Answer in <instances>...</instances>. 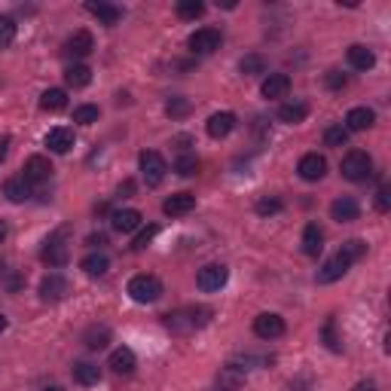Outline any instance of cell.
<instances>
[{"mask_svg": "<svg viewBox=\"0 0 391 391\" xmlns=\"http://www.w3.org/2000/svg\"><path fill=\"white\" fill-rule=\"evenodd\" d=\"M211 309L208 306H190V309H178V312H168L166 315V327L171 333H193L199 331V327H205L211 321Z\"/></svg>", "mask_w": 391, "mask_h": 391, "instance_id": "6da1fadb", "label": "cell"}, {"mask_svg": "<svg viewBox=\"0 0 391 391\" xmlns=\"http://www.w3.org/2000/svg\"><path fill=\"white\" fill-rule=\"evenodd\" d=\"M339 171H343L346 181L361 183V181L370 178V171H373V159H370L364 150H352V153H346L343 156V162H339Z\"/></svg>", "mask_w": 391, "mask_h": 391, "instance_id": "7a4b0ae2", "label": "cell"}, {"mask_svg": "<svg viewBox=\"0 0 391 391\" xmlns=\"http://www.w3.org/2000/svg\"><path fill=\"white\" fill-rule=\"evenodd\" d=\"M129 296L135 303H156L162 296V282L156 279V275H135V279L129 282Z\"/></svg>", "mask_w": 391, "mask_h": 391, "instance_id": "3957f363", "label": "cell"}, {"mask_svg": "<svg viewBox=\"0 0 391 391\" xmlns=\"http://www.w3.org/2000/svg\"><path fill=\"white\" fill-rule=\"evenodd\" d=\"M138 166H141V174H144V181H147V187H159L162 181H166V159H162V153L156 150H144L141 156H138Z\"/></svg>", "mask_w": 391, "mask_h": 391, "instance_id": "277c9868", "label": "cell"}, {"mask_svg": "<svg viewBox=\"0 0 391 391\" xmlns=\"http://www.w3.org/2000/svg\"><path fill=\"white\" fill-rule=\"evenodd\" d=\"M220 43H223V34L218 28H199V31H193L190 40H187L193 55H211L220 49Z\"/></svg>", "mask_w": 391, "mask_h": 391, "instance_id": "5b68a950", "label": "cell"}, {"mask_svg": "<svg viewBox=\"0 0 391 391\" xmlns=\"http://www.w3.org/2000/svg\"><path fill=\"white\" fill-rule=\"evenodd\" d=\"M40 257H43V263H49L53 269H61V266H68V260H70V248H68V242H65V230L55 232V235H49L46 245H43V251H40Z\"/></svg>", "mask_w": 391, "mask_h": 391, "instance_id": "8992f818", "label": "cell"}, {"mask_svg": "<svg viewBox=\"0 0 391 391\" xmlns=\"http://www.w3.org/2000/svg\"><path fill=\"white\" fill-rule=\"evenodd\" d=\"M226 279H230V269L220 263H208V266H202L199 275H196V284H199V291L205 294H214V291H220V287L226 284Z\"/></svg>", "mask_w": 391, "mask_h": 391, "instance_id": "52a82bcc", "label": "cell"}, {"mask_svg": "<svg viewBox=\"0 0 391 391\" xmlns=\"http://www.w3.org/2000/svg\"><path fill=\"white\" fill-rule=\"evenodd\" d=\"M68 294H70V282L58 272H49L46 279L40 282V300L43 303H58V300H65Z\"/></svg>", "mask_w": 391, "mask_h": 391, "instance_id": "ba28073f", "label": "cell"}, {"mask_svg": "<svg viewBox=\"0 0 391 391\" xmlns=\"http://www.w3.org/2000/svg\"><path fill=\"white\" fill-rule=\"evenodd\" d=\"M348 269H352V260H348V257L339 251V254H333L331 260L321 266V269H318V284H333V282L343 279Z\"/></svg>", "mask_w": 391, "mask_h": 391, "instance_id": "9c48e42d", "label": "cell"}, {"mask_svg": "<svg viewBox=\"0 0 391 391\" xmlns=\"http://www.w3.org/2000/svg\"><path fill=\"white\" fill-rule=\"evenodd\" d=\"M22 178L31 183V187H34V183H46L49 178H53V162H49L46 156H31V159H25Z\"/></svg>", "mask_w": 391, "mask_h": 391, "instance_id": "30bf717a", "label": "cell"}, {"mask_svg": "<svg viewBox=\"0 0 391 391\" xmlns=\"http://www.w3.org/2000/svg\"><path fill=\"white\" fill-rule=\"evenodd\" d=\"M254 333L260 339H279L284 333V318L275 312H263L254 318Z\"/></svg>", "mask_w": 391, "mask_h": 391, "instance_id": "8fae6325", "label": "cell"}, {"mask_svg": "<svg viewBox=\"0 0 391 391\" xmlns=\"http://www.w3.org/2000/svg\"><path fill=\"white\" fill-rule=\"evenodd\" d=\"M141 223H144V214H141L138 208H119V211L110 214V226H113L117 232H122V235L141 230Z\"/></svg>", "mask_w": 391, "mask_h": 391, "instance_id": "7c38bea8", "label": "cell"}, {"mask_svg": "<svg viewBox=\"0 0 391 391\" xmlns=\"http://www.w3.org/2000/svg\"><path fill=\"white\" fill-rule=\"evenodd\" d=\"M196 208V196L193 193H171L166 202H162V214H168V218H183V214H190Z\"/></svg>", "mask_w": 391, "mask_h": 391, "instance_id": "4fadbf2b", "label": "cell"}, {"mask_svg": "<svg viewBox=\"0 0 391 391\" xmlns=\"http://www.w3.org/2000/svg\"><path fill=\"white\" fill-rule=\"evenodd\" d=\"M95 49V37L89 31H74V37L65 40V55L68 58H86Z\"/></svg>", "mask_w": 391, "mask_h": 391, "instance_id": "5bb4252c", "label": "cell"}, {"mask_svg": "<svg viewBox=\"0 0 391 391\" xmlns=\"http://www.w3.org/2000/svg\"><path fill=\"white\" fill-rule=\"evenodd\" d=\"M296 171H300L303 181H321L327 174V159L321 153H306L300 159V166H296Z\"/></svg>", "mask_w": 391, "mask_h": 391, "instance_id": "9a60e30c", "label": "cell"}, {"mask_svg": "<svg viewBox=\"0 0 391 391\" xmlns=\"http://www.w3.org/2000/svg\"><path fill=\"white\" fill-rule=\"evenodd\" d=\"M331 218L336 223H352V220L361 218V205H358L352 196H339V199L331 205Z\"/></svg>", "mask_w": 391, "mask_h": 391, "instance_id": "2e32d148", "label": "cell"}, {"mask_svg": "<svg viewBox=\"0 0 391 391\" xmlns=\"http://www.w3.org/2000/svg\"><path fill=\"white\" fill-rule=\"evenodd\" d=\"M107 367H110L117 376H129V373H135V367H138L135 352H132V348H126V346H122V348H113Z\"/></svg>", "mask_w": 391, "mask_h": 391, "instance_id": "e0dca14e", "label": "cell"}, {"mask_svg": "<svg viewBox=\"0 0 391 391\" xmlns=\"http://www.w3.org/2000/svg\"><path fill=\"white\" fill-rule=\"evenodd\" d=\"M46 147L53 150V153H68L70 147H74V129H68V126H55V129H49V135H46Z\"/></svg>", "mask_w": 391, "mask_h": 391, "instance_id": "ac0fdd59", "label": "cell"}, {"mask_svg": "<svg viewBox=\"0 0 391 391\" xmlns=\"http://www.w3.org/2000/svg\"><path fill=\"white\" fill-rule=\"evenodd\" d=\"M324 251V230L318 223H306L303 230V254L306 257H318Z\"/></svg>", "mask_w": 391, "mask_h": 391, "instance_id": "d6986e66", "label": "cell"}, {"mask_svg": "<svg viewBox=\"0 0 391 391\" xmlns=\"http://www.w3.org/2000/svg\"><path fill=\"white\" fill-rule=\"evenodd\" d=\"M208 135L214 138V141H220V138H226L230 132L235 129V113H230V110H223V113H214V117L208 119Z\"/></svg>", "mask_w": 391, "mask_h": 391, "instance_id": "ffe728a7", "label": "cell"}, {"mask_svg": "<svg viewBox=\"0 0 391 391\" xmlns=\"http://www.w3.org/2000/svg\"><path fill=\"white\" fill-rule=\"evenodd\" d=\"M376 122V113L370 107H352L346 117V132H367Z\"/></svg>", "mask_w": 391, "mask_h": 391, "instance_id": "44dd1931", "label": "cell"}, {"mask_svg": "<svg viewBox=\"0 0 391 391\" xmlns=\"http://www.w3.org/2000/svg\"><path fill=\"white\" fill-rule=\"evenodd\" d=\"M86 13H92L101 25H107V28L119 25V18H122V9L119 6H113V4H92V0L86 4Z\"/></svg>", "mask_w": 391, "mask_h": 391, "instance_id": "7402d4cb", "label": "cell"}, {"mask_svg": "<svg viewBox=\"0 0 391 391\" xmlns=\"http://www.w3.org/2000/svg\"><path fill=\"white\" fill-rule=\"evenodd\" d=\"M287 89H291V77L287 74H269L263 80V86H260V92H263V98H284L287 95Z\"/></svg>", "mask_w": 391, "mask_h": 391, "instance_id": "603a6c76", "label": "cell"}, {"mask_svg": "<svg viewBox=\"0 0 391 391\" xmlns=\"http://www.w3.org/2000/svg\"><path fill=\"white\" fill-rule=\"evenodd\" d=\"M309 117V105L306 101H284L279 107V119L287 122V126H300V122Z\"/></svg>", "mask_w": 391, "mask_h": 391, "instance_id": "cb8c5ba5", "label": "cell"}, {"mask_svg": "<svg viewBox=\"0 0 391 391\" xmlns=\"http://www.w3.org/2000/svg\"><path fill=\"white\" fill-rule=\"evenodd\" d=\"M348 65H352L355 70H370L376 65V53L370 46L355 43V46H348Z\"/></svg>", "mask_w": 391, "mask_h": 391, "instance_id": "d4e9b609", "label": "cell"}, {"mask_svg": "<svg viewBox=\"0 0 391 391\" xmlns=\"http://www.w3.org/2000/svg\"><path fill=\"white\" fill-rule=\"evenodd\" d=\"M4 196L9 202H28L31 199V183L22 178V174H16V178H9L6 183H4Z\"/></svg>", "mask_w": 391, "mask_h": 391, "instance_id": "484cf974", "label": "cell"}, {"mask_svg": "<svg viewBox=\"0 0 391 391\" xmlns=\"http://www.w3.org/2000/svg\"><path fill=\"white\" fill-rule=\"evenodd\" d=\"M80 269H83L89 279H101V275H107L110 269V260H107V254H86L83 257V263H80Z\"/></svg>", "mask_w": 391, "mask_h": 391, "instance_id": "4316f807", "label": "cell"}, {"mask_svg": "<svg viewBox=\"0 0 391 391\" xmlns=\"http://www.w3.org/2000/svg\"><path fill=\"white\" fill-rule=\"evenodd\" d=\"M70 376H74L80 385H98L101 382V367L89 364V361H77L74 367H70Z\"/></svg>", "mask_w": 391, "mask_h": 391, "instance_id": "83f0119b", "label": "cell"}, {"mask_svg": "<svg viewBox=\"0 0 391 391\" xmlns=\"http://www.w3.org/2000/svg\"><path fill=\"white\" fill-rule=\"evenodd\" d=\"M83 343H86V348H92V352H101V348H107V343H110V327L92 324L89 331L83 333Z\"/></svg>", "mask_w": 391, "mask_h": 391, "instance_id": "f1b7e54d", "label": "cell"}, {"mask_svg": "<svg viewBox=\"0 0 391 391\" xmlns=\"http://www.w3.org/2000/svg\"><path fill=\"white\" fill-rule=\"evenodd\" d=\"M65 83H68L70 89H86V86L92 83V70H89L86 65H70V68L65 70Z\"/></svg>", "mask_w": 391, "mask_h": 391, "instance_id": "f546056e", "label": "cell"}, {"mask_svg": "<svg viewBox=\"0 0 391 391\" xmlns=\"http://www.w3.org/2000/svg\"><path fill=\"white\" fill-rule=\"evenodd\" d=\"M40 107L43 110H65L68 107V92L65 89H46L40 95Z\"/></svg>", "mask_w": 391, "mask_h": 391, "instance_id": "4dcf8cb0", "label": "cell"}, {"mask_svg": "<svg viewBox=\"0 0 391 391\" xmlns=\"http://www.w3.org/2000/svg\"><path fill=\"white\" fill-rule=\"evenodd\" d=\"M239 68H242V74H245V77H257V74H266V61H263V55H257V53L245 55V58L239 61Z\"/></svg>", "mask_w": 391, "mask_h": 391, "instance_id": "1f68e13d", "label": "cell"}, {"mask_svg": "<svg viewBox=\"0 0 391 391\" xmlns=\"http://www.w3.org/2000/svg\"><path fill=\"white\" fill-rule=\"evenodd\" d=\"M324 144H327V147H346V144H348V132H346L343 122H339V126H327L324 129Z\"/></svg>", "mask_w": 391, "mask_h": 391, "instance_id": "d6a6232c", "label": "cell"}, {"mask_svg": "<svg viewBox=\"0 0 391 391\" xmlns=\"http://www.w3.org/2000/svg\"><path fill=\"white\" fill-rule=\"evenodd\" d=\"M16 22L9 16H0V53H4V49H9L13 46V40H16Z\"/></svg>", "mask_w": 391, "mask_h": 391, "instance_id": "836d02e7", "label": "cell"}, {"mask_svg": "<svg viewBox=\"0 0 391 391\" xmlns=\"http://www.w3.org/2000/svg\"><path fill=\"white\" fill-rule=\"evenodd\" d=\"M166 113H168L171 119L187 117V113H190V101L183 98V95H174V98H168V101H166Z\"/></svg>", "mask_w": 391, "mask_h": 391, "instance_id": "e575fe53", "label": "cell"}, {"mask_svg": "<svg viewBox=\"0 0 391 391\" xmlns=\"http://www.w3.org/2000/svg\"><path fill=\"white\" fill-rule=\"evenodd\" d=\"M98 117H101V110L95 105H80L74 110V122H80V126H92V122H98Z\"/></svg>", "mask_w": 391, "mask_h": 391, "instance_id": "d590c367", "label": "cell"}, {"mask_svg": "<svg viewBox=\"0 0 391 391\" xmlns=\"http://www.w3.org/2000/svg\"><path fill=\"white\" fill-rule=\"evenodd\" d=\"M174 171H178L181 178H193V174L199 171V159L190 156V153H183V156H178V162H174Z\"/></svg>", "mask_w": 391, "mask_h": 391, "instance_id": "8d00e7d4", "label": "cell"}, {"mask_svg": "<svg viewBox=\"0 0 391 391\" xmlns=\"http://www.w3.org/2000/svg\"><path fill=\"white\" fill-rule=\"evenodd\" d=\"M202 13H205L202 0H181V4H178V16L181 18H199Z\"/></svg>", "mask_w": 391, "mask_h": 391, "instance_id": "74e56055", "label": "cell"}, {"mask_svg": "<svg viewBox=\"0 0 391 391\" xmlns=\"http://www.w3.org/2000/svg\"><path fill=\"white\" fill-rule=\"evenodd\" d=\"M282 211V199H275V196H263L260 202H257V214L260 218H272V214Z\"/></svg>", "mask_w": 391, "mask_h": 391, "instance_id": "f35d334b", "label": "cell"}, {"mask_svg": "<svg viewBox=\"0 0 391 391\" xmlns=\"http://www.w3.org/2000/svg\"><path fill=\"white\" fill-rule=\"evenodd\" d=\"M339 251H343V254L348 257V260L355 263V260H361V257L367 254V242H361V239H348V242H346Z\"/></svg>", "mask_w": 391, "mask_h": 391, "instance_id": "ab89813d", "label": "cell"}, {"mask_svg": "<svg viewBox=\"0 0 391 391\" xmlns=\"http://www.w3.org/2000/svg\"><path fill=\"white\" fill-rule=\"evenodd\" d=\"M156 232H159V226H147V230H141L138 232V239L135 242H132V251H144V248H147V245L153 242V239H156Z\"/></svg>", "mask_w": 391, "mask_h": 391, "instance_id": "60d3db41", "label": "cell"}, {"mask_svg": "<svg viewBox=\"0 0 391 391\" xmlns=\"http://www.w3.org/2000/svg\"><path fill=\"white\" fill-rule=\"evenodd\" d=\"M0 284L6 287V291H18L22 287V279L13 272V269H6V266H0Z\"/></svg>", "mask_w": 391, "mask_h": 391, "instance_id": "b9f144b4", "label": "cell"}, {"mask_svg": "<svg viewBox=\"0 0 391 391\" xmlns=\"http://www.w3.org/2000/svg\"><path fill=\"white\" fill-rule=\"evenodd\" d=\"M324 83H327V89H333V92H339V89H346V83H348V77H346V74H339V70H327Z\"/></svg>", "mask_w": 391, "mask_h": 391, "instance_id": "7bdbcfd3", "label": "cell"}, {"mask_svg": "<svg viewBox=\"0 0 391 391\" xmlns=\"http://www.w3.org/2000/svg\"><path fill=\"white\" fill-rule=\"evenodd\" d=\"M324 339H327V348H331V352H343V346H339V339L333 333V318L324 324Z\"/></svg>", "mask_w": 391, "mask_h": 391, "instance_id": "ee69618b", "label": "cell"}, {"mask_svg": "<svg viewBox=\"0 0 391 391\" xmlns=\"http://www.w3.org/2000/svg\"><path fill=\"white\" fill-rule=\"evenodd\" d=\"M376 208L382 211V214L391 208V190H388V187H379V193H376Z\"/></svg>", "mask_w": 391, "mask_h": 391, "instance_id": "f6af8a7d", "label": "cell"}, {"mask_svg": "<svg viewBox=\"0 0 391 391\" xmlns=\"http://www.w3.org/2000/svg\"><path fill=\"white\" fill-rule=\"evenodd\" d=\"M6 153H9V135H4V138H0V162L6 159Z\"/></svg>", "mask_w": 391, "mask_h": 391, "instance_id": "bcb514c9", "label": "cell"}, {"mask_svg": "<svg viewBox=\"0 0 391 391\" xmlns=\"http://www.w3.org/2000/svg\"><path fill=\"white\" fill-rule=\"evenodd\" d=\"M132 190H135V183H132V181H126V183H119V196H122V193H126V196H129Z\"/></svg>", "mask_w": 391, "mask_h": 391, "instance_id": "7dc6e473", "label": "cell"}, {"mask_svg": "<svg viewBox=\"0 0 391 391\" xmlns=\"http://www.w3.org/2000/svg\"><path fill=\"white\" fill-rule=\"evenodd\" d=\"M355 391H376V385H373V382H358Z\"/></svg>", "mask_w": 391, "mask_h": 391, "instance_id": "c3c4849f", "label": "cell"}, {"mask_svg": "<svg viewBox=\"0 0 391 391\" xmlns=\"http://www.w3.org/2000/svg\"><path fill=\"white\" fill-rule=\"evenodd\" d=\"M89 245H107L105 235H89Z\"/></svg>", "mask_w": 391, "mask_h": 391, "instance_id": "681fc988", "label": "cell"}, {"mask_svg": "<svg viewBox=\"0 0 391 391\" xmlns=\"http://www.w3.org/2000/svg\"><path fill=\"white\" fill-rule=\"evenodd\" d=\"M6 324H9V321H6V315H0V333L6 331Z\"/></svg>", "mask_w": 391, "mask_h": 391, "instance_id": "f907efd6", "label": "cell"}, {"mask_svg": "<svg viewBox=\"0 0 391 391\" xmlns=\"http://www.w3.org/2000/svg\"><path fill=\"white\" fill-rule=\"evenodd\" d=\"M4 239H6V226L0 223V242H4Z\"/></svg>", "mask_w": 391, "mask_h": 391, "instance_id": "816d5d0a", "label": "cell"}, {"mask_svg": "<svg viewBox=\"0 0 391 391\" xmlns=\"http://www.w3.org/2000/svg\"><path fill=\"white\" fill-rule=\"evenodd\" d=\"M43 391H65V388H61V385H49V388H43Z\"/></svg>", "mask_w": 391, "mask_h": 391, "instance_id": "f5cc1de1", "label": "cell"}, {"mask_svg": "<svg viewBox=\"0 0 391 391\" xmlns=\"http://www.w3.org/2000/svg\"><path fill=\"white\" fill-rule=\"evenodd\" d=\"M218 391H220V388H218Z\"/></svg>", "mask_w": 391, "mask_h": 391, "instance_id": "db71d44e", "label": "cell"}]
</instances>
